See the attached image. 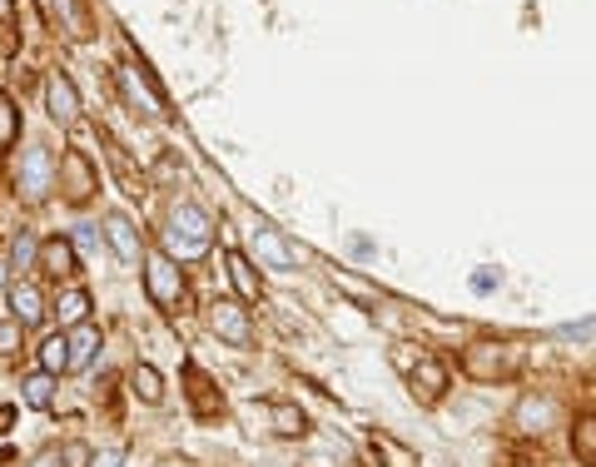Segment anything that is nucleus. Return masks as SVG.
Wrapping results in <instances>:
<instances>
[{"label":"nucleus","mask_w":596,"mask_h":467,"mask_svg":"<svg viewBox=\"0 0 596 467\" xmlns=\"http://www.w3.org/2000/svg\"><path fill=\"white\" fill-rule=\"evenodd\" d=\"M209 214L199 209V204H174V214H169V229H164V254L169 259H194V254H204L209 249Z\"/></svg>","instance_id":"nucleus-1"},{"label":"nucleus","mask_w":596,"mask_h":467,"mask_svg":"<svg viewBox=\"0 0 596 467\" xmlns=\"http://www.w3.org/2000/svg\"><path fill=\"white\" fill-rule=\"evenodd\" d=\"M522 368V348L517 343H477L467 348V373L477 383H497V378H512Z\"/></svg>","instance_id":"nucleus-2"},{"label":"nucleus","mask_w":596,"mask_h":467,"mask_svg":"<svg viewBox=\"0 0 596 467\" xmlns=\"http://www.w3.org/2000/svg\"><path fill=\"white\" fill-rule=\"evenodd\" d=\"M145 289L149 299H154V309H179V299H184V274H179V264L169 259V254H145Z\"/></svg>","instance_id":"nucleus-3"},{"label":"nucleus","mask_w":596,"mask_h":467,"mask_svg":"<svg viewBox=\"0 0 596 467\" xmlns=\"http://www.w3.org/2000/svg\"><path fill=\"white\" fill-rule=\"evenodd\" d=\"M15 184H20V194H25L30 204H40V199L50 194V184H55V164H50V150H45V145L25 150V159H20V174H15Z\"/></svg>","instance_id":"nucleus-4"},{"label":"nucleus","mask_w":596,"mask_h":467,"mask_svg":"<svg viewBox=\"0 0 596 467\" xmlns=\"http://www.w3.org/2000/svg\"><path fill=\"white\" fill-rule=\"evenodd\" d=\"M60 189H65V199H70V204H85V199L100 189L95 164L80 155V150H65V155H60Z\"/></svg>","instance_id":"nucleus-5"},{"label":"nucleus","mask_w":596,"mask_h":467,"mask_svg":"<svg viewBox=\"0 0 596 467\" xmlns=\"http://www.w3.org/2000/svg\"><path fill=\"white\" fill-rule=\"evenodd\" d=\"M209 323H214V333L224 338V343H234V348H249L254 343V323H249V313L239 299H219L214 309H209Z\"/></svg>","instance_id":"nucleus-6"},{"label":"nucleus","mask_w":596,"mask_h":467,"mask_svg":"<svg viewBox=\"0 0 596 467\" xmlns=\"http://www.w3.org/2000/svg\"><path fill=\"white\" fill-rule=\"evenodd\" d=\"M45 110H50V120H60V125H75V120H80V95H75V80H70L65 70H55V75L45 80Z\"/></svg>","instance_id":"nucleus-7"},{"label":"nucleus","mask_w":596,"mask_h":467,"mask_svg":"<svg viewBox=\"0 0 596 467\" xmlns=\"http://www.w3.org/2000/svg\"><path fill=\"white\" fill-rule=\"evenodd\" d=\"M40 269H45L50 279H70V274H80L75 244H70V239H45V244H40Z\"/></svg>","instance_id":"nucleus-8"},{"label":"nucleus","mask_w":596,"mask_h":467,"mask_svg":"<svg viewBox=\"0 0 596 467\" xmlns=\"http://www.w3.org/2000/svg\"><path fill=\"white\" fill-rule=\"evenodd\" d=\"M413 393H418L423 403H438L447 393V368L438 358H418V363H413Z\"/></svg>","instance_id":"nucleus-9"},{"label":"nucleus","mask_w":596,"mask_h":467,"mask_svg":"<svg viewBox=\"0 0 596 467\" xmlns=\"http://www.w3.org/2000/svg\"><path fill=\"white\" fill-rule=\"evenodd\" d=\"M254 254H259V264H269V269H294L298 264V254L274 234V229H254Z\"/></svg>","instance_id":"nucleus-10"},{"label":"nucleus","mask_w":596,"mask_h":467,"mask_svg":"<svg viewBox=\"0 0 596 467\" xmlns=\"http://www.w3.org/2000/svg\"><path fill=\"white\" fill-rule=\"evenodd\" d=\"M105 234H110V244H115V254H120L125 264H140V259H145L140 234H135V224H130L125 214H110V219H105Z\"/></svg>","instance_id":"nucleus-11"},{"label":"nucleus","mask_w":596,"mask_h":467,"mask_svg":"<svg viewBox=\"0 0 596 467\" xmlns=\"http://www.w3.org/2000/svg\"><path fill=\"white\" fill-rule=\"evenodd\" d=\"M184 378H189V403H194V413H199V418H219V413H224L219 388H214L199 368H184Z\"/></svg>","instance_id":"nucleus-12"},{"label":"nucleus","mask_w":596,"mask_h":467,"mask_svg":"<svg viewBox=\"0 0 596 467\" xmlns=\"http://www.w3.org/2000/svg\"><path fill=\"white\" fill-rule=\"evenodd\" d=\"M512 423H517L522 433H547V428L557 423V403H552V398H522Z\"/></svg>","instance_id":"nucleus-13"},{"label":"nucleus","mask_w":596,"mask_h":467,"mask_svg":"<svg viewBox=\"0 0 596 467\" xmlns=\"http://www.w3.org/2000/svg\"><path fill=\"white\" fill-rule=\"evenodd\" d=\"M120 85H125V95L140 105V115H149V120H164V105H159V95L145 85L140 65H125V70H120Z\"/></svg>","instance_id":"nucleus-14"},{"label":"nucleus","mask_w":596,"mask_h":467,"mask_svg":"<svg viewBox=\"0 0 596 467\" xmlns=\"http://www.w3.org/2000/svg\"><path fill=\"white\" fill-rule=\"evenodd\" d=\"M224 264H229V284H234L239 304H254V299H259V274H254V264H249L239 249H229V254H224Z\"/></svg>","instance_id":"nucleus-15"},{"label":"nucleus","mask_w":596,"mask_h":467,"mask_svg":"<svg viewBox=\"0 0 596 467\" xmlns=\"http://www.w3.org/2000/svg\"><path fill=\"white\" fill-rule=\"evenodd\" d=\"M373 458L383 467H423L418 463V453H413L408 443H398L393 433H373Z\"/></svg>","instance_id":"nucleus-16"},{"label":"nucleus","mask_w":596,"mask_h":467,"mask_svg":"<svg viewBox=\"0 0 596 467\" xmlns=\"http://www.w3.org/2000/svg\"><path fill=\"white\" fill-rule=\"evenodd\" d=\"M10 309H15V318H20L25 328H35V323L45 318V299H40L35 284H15V289H10Z\"/></svg>","instance_id":"nucleus-17"},{"label":"nucleus","mask_w":596,"mask_h":467,"mask_svg":"<svg viewBox=\"0 0 596 467\" xmlns=\"http://www.w3.org/2000/svg\"><path fill=\"white\" fill-rule=\"evenodd\" d=\"M269 423L279 438H303L308 433V413L298 403H269Z\"/></svg>","instance_id":"nucleus-18"},{"label":"nucleus","mask_w":596,"mask_h":467,"mask_svg":"<svg viewBox=\"0 0 596 467\" xmlns=\"http://www.w3.org/2000/svg\"><path fill=\"white\" fill-rule=\"evenodd\" d=\"M65 343H70V368H85V363L100 353V328H95V323H80Z\"/></svg>","instance_id":"nucleus-19"},{"label":"nucleus","mask_w":596,"mask_h":467,"mask_svg":"<svg viewBox=\"0 0 596 467\" xmlns=\"http://www.w3.org/2000/svg\"><path fill=\"white\" fill-rule=\"evenodd\" d=\"M130 393L145 398V403H159V398H164V378H159L154 363H135V373H130Z\"/></svg>","instance_id":"nucleus-20"},{"label":"nucleus","mask_w":596,"mask_h":467,"mask_svg":"<svg viewBox=\"0 0 596 467\" xmlns=\"http://www.w3.org/2000/svg\"><path fill=\"white\" fill-rule=\"evenodd\" d=\"M55 318H60L65 328H80V323L90 318V294H85V289H70V294H60V304H55Z\"/></svg>","instance_id":"nucleus-21"},{"label":"nucleus","mask_w":596,"mask_h":467,"mask_svg":"<svg viewBox=\"0 0 596 467\" xmlns=\"http://www.w3.org/2000/svg\"><path fill=\"white\" fill-rule=\"evenodd\" d=\"M572 453H577V463L596 467V413L577 418V428H572Z\"/></svg>","instance_id":"nucleus-22"},{"label":"nucleus","mask_w":596,"mask_h":467,"mask_svg":"<svg viewBox=\"0 0 596 467\" xmlns=\"http://www.w3.org/2000/svg\"><path fill=\"white\" fill-rule=\"evenodd\" d=\"M20 388H25V403H30V408H50V403H55V373H45V368L30 373Z\"/></svg>","instance_id":"nucleus-23"},{"label":"nucleus","mask_w":596,"mask_h":467,"mask_svg":"<svg viewBox=\"0 0 596 467\" xmlns=\"http://www.w3.org/2000/svg\"><path fill=\"white\" fill-rule=\"evenodd\" d=\"M40 368H45V373H70V343H65V333L45 338V348H40Z\"/></svg>","instance_id":"nucleus-24"},{"label":"nucleus","mask_w":596,"mask_h":467,"mask_svg":"<svg viewBox=\"0 0 596 467\" xmlns=\"http://www.w3.org/2000/svg\"><path fill=\"white\" fill-rule=\"evenodd\" d=\"M15 140H20V110L10 95H0V150H10Z\"/></svg>","instance_id":"nucleus-25"},{"label":"nucleus","mask_w":596,"mask_h":467,"mask_svg":"<svg viewBox=\"0 0 596 467\" xmlns=\"http://www.w3.org/2000/svg\"><path fill=\"white\" fill-rule=\"evenodd\" d=\"M10 264H15V269H30V264H40V244H35L30 234H20V239L10 244Z\"/></svg>","instance_id":"nucleus-26"},{"label":"nucleus","mask_w":596,"mask_h":467,"mask_svg":"<svg viewBox=\"0 0 596 467\" xmlns=\"http://www.w3.org/2000/svg\"><path fill=\"white\" fill-rule=\"evenodd\" d=\"M20 343H25V323L20 318H5L0 323V353L10 358V353H20Z\"/></svg>","instance_id":"nucleus-27"},{"label":"nucleus","mask_w":596,"mask_h":467,"mask_svg":"<svg viewBox=\"0 0 596 467\" xmlns=\"http://www.w3.org/2000/svg\"><path fill=\"white\" fill-rule=\"evenodd\" d=\"M557 338H572V343H582V338H596V318H582V323H562V328H557Z\"/></svg>","instance_id":"nucleus-28"},{"label":"nucleus","mask_w":596,"mask_h":467,"mask_svg":"<svg viewBox=\"0 0 596 467\" xmlns=\"http://www.w3.org/2000/svg\"><path fill=\"white\" fill-rule=\"evenodd\" d=\"M90 458H95V453H90L85 443H65V448H60V463L65 467H90Z\"/></svg>","instance_id":"nucleus-29"},{"label":"nucleus","mask_w":596,"mask_h":467,"mask_svg":"<svg viewBox=\"0 0 596 467\" xmlns=\"http://www.w3.org/2000/svg\"><path fill=\"white\" fill-rule=\"evenodd\" d=\"M125 463V453H120V448H110V453H95V458H90V467H120Z\"/></svg>","instance_id":"nucleus-30"},{"label":"nucleus","mask_w":596,"mask_h":467,"mask_svg":"<svg viewBox=\"0 0 596 467\" xmlns=\"http://www.w3.org/2000/svg\"><path fill=\"white\" fill-rule=\"evenodd\" d=\"M492 284H497V274H477V279H472V289H477V294H487Z\"/></svg>","instance_id":"nucleus-31"},{"label":"nucleus","mask_w":596,"mask_h":467,"mask_svg":"<svg viewBox=\"0 0 596 467\" xmlns=\"http://www.w3.org/2000/svg\"><path fill=\"white\" fill-rule=\"evenodd\" d=\"M5 284H10V254L0 249V289H5Z\"/></svg>","instance_id":"nucleus-32"},{"label":"nucleus","mask_w":596,"mask_h":467,"mask_svg":"<svg viewBox=\"0 0 596 467\" xmlns=\"http://www.w3.org/2000/svg\"><path fill=\"white\" fill-rule=\"evenodd\" d=\"M10 423H15V408H0V433H5Z\"/></svg>","instance_id":"nucleus-33"},{"label":"nucleus","mask_w":596,"mask_h":467,"mask_svg":"<svg viewBox=\"0 0 596 467\" xmlns=\"http://www.w3.org/2000/svg\"><path fill=\"white\" fill-rule=\"evenodd\" d=\"M10 15H15V5H10V0H0V20H10Z\"/></svg>","instance_id":"nucleus-34"},{"label":"nucleus","mask_w":596,"mask_h":467,"mask_svg":"<svg viewBox=\"0 0 596 467\" xmlns=\"http://www.w3.org/2000/svg\"><path fill=\"white\" fill-rule=\"evenodd\" d=\"M517 467H532V463H517Z\"/></svg>","instance_id":"nucleus-35"}]
</instances>
